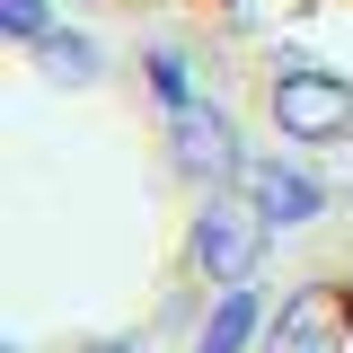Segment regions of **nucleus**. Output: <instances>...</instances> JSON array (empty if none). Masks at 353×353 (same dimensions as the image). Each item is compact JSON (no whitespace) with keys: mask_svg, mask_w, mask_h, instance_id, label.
Instances as JSON below:
<instances>
[{"mask_svg":"<svg viewBox=\"0 0 353 353\" xmlns=\"http://www.w3.org/2000/svg\"><path fill=\"white\" fill-rule=\"evenodd\" d=\"M36 62L53 71V80H97V44H88V36H62V27L36 44Z\"/></svg>","mask_w":353,"mask_h":353,"instance_id":"0eeeda50","label":"nucleus"},{"mask_svg":"<svg viewBox=\"0 0 353 353\" xmlns=\"http://www.w3.org/2000/svg\"><path fill=\"white\" fill-rule=\"evenodd\" d=\"M88 353H132V345H88Z\"/></svg>","mask_w":353,"mask_h":353,"instance_id":"1a4fd4ad","label":"nucleus"},{"mask_svg":"<svg viewBox=\"0 0 353 353\" xmlns=\"http://www.w3.org/2000/svg\"><path fill=\"white\" fill-rule=\"evenodd\" d=\"M327 345H336V309L318 301V292L274 318V353H327Z\"/></svg>","mask_w":353,"mask_h":353,"instance_id":"423d86ee","label":"nucleus"},{"mask_svg":"<svg viewBox=\"0 0 353 353\" xmlns=\"http://www.w3.org/2000/svg\"><path fill=\"white\" fill-rule=\"evenodd\" d=\"M168 141H176V168H185V176H230V168H239V141H230V115H212L203 97L168 115Z\"/></svg>","mask_w":353,"mask_h":353,"instance_id":"20e7f679","label":"nucleus"},{"mask_svg":"<svg viewBox=\"0 0 353 353\" xmlns=\"http://www.w3.org/2000/svg\"><path fill=\"white\" fill-rule=\"evenodd\" d=\"M265 230L274 221L248 203V194H212L203 212H194V274H212V283H248L265 256Z\"/></svg>","mask_w":353,"mask_h":353,"instance_id":"f257e3e1","label":"nucleus"},{"mask_svg":"<svg viewBox=\"0 0 353 353\" xmlns=\"http://www.w3.org/2000/svg\"><path fill=\"white\" fill-rule=\"evenodd\" d=\"M274 124L292 141H345L353 132V80H336V71H283L274 80Z\"/></svg>","mask_w":353,"mask_h":353,"instance_id":"f03ea898","label":"nucleus"},{"mask_svg":"<svg viewBox=\"0 0 353 353\" xmlns=\"http://www.w3.org/2000/svg\"><path fill=\"white\" fill-rule=\"evenodd\" d=\"M0 18H9L18 44H44V36H53V9H44V0H0Z\"/></svg>","mask_w":353,"mask_h":353,"instance_id":"6e6552de","label":"nucleus"},{"mask_svg":"<svg viewBox=\"0 0 353 353\" xmlns=\"http://www.w3.org/2000/svg\"><path fill=\"white\" fill-rule=\"evenodd\" d=\"M248 203H256L274 230H301V221L327 212V185L309 168H292V159H256V168H248Z\"/></svg>","mask_w":353,"mask_h":353,"instance_id":"7ed1b4c3","label":"nucleus"},{"mask_svg":"<svg viewBox=\"0 0 353 353\" xmlns=\"http://www.w3.org/2000/svg\"><path fill=\"white\" fill-rule=\"evenodd\" d=\"M248 336H256V292H248V283H221V301H212V318H203L194 353H248Z\"/></svg>","mask_w":353,"mask_h":353,"instance_id":"39448f33","label":"nucleus"}]
</instances>
